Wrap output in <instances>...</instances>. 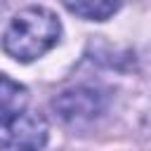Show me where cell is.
<instances>
[{"instance_id": "obj_2", "label": "cell", "mask_w": 151, "mask_h": 151, "mask_svg": "<svg viewBox=\"0 0 151 151\" xmlns=\"http://www.w3.org/2000/svg\"><path fill=\"white\" fill-rule=\"evenodd\" d=\"M109 106V94L94 85H76L52 99V111L68 125H85L99 118Z\"/></svg>"}, {"instance_id": "obj_4", "label": "cell", "mask_w": 151, "mask_h": 151, "mask_svg": "<svg viewBox=\"0 0 151 151\" xmlns=\"http://www.w3.org/2000/svg\"><path fill=\"white\" fill-rule=\"evenodd\" d=\"M26 104H28V90L12 80L9 76L0 73V123L26 111Z\"/></svg>"}, {"instance_id": "obj_1", "label": "cell", "mask_w": 151, "mask_h": 151, "mask_svg": "<svg viewBox=\"0 0 151 151\" xmlns=\"http://www.w3.org/2000/svg\"><path fill=\"white\" fill-rule=\"evenodd\" d=\"M59 40H61L59 17L47 7L33 5L24 7L9 19L2 33V50L12 59L28 64L47 54Z\"/></svg>"}, {"instance_id": "obj_6", "label": "cell", "mask_w": 151, "mask_h": 151, "mask_svg": "<svg viewBox=\"0 0 151 151\" xmlns=\"http://www.w3.org/2000/svg\"><path fill=\"white\" fill-rule=\"evenodd\" d=\"M2 5H5V0H0V9H2Z\"/></svg>"}, {"instance_id": "obj_3", "label": "cell", "mask_w": 151, "mask_h": 151, "mask_svg": "<svg viewBox=\"0 0 151 151\" xmlns=\"http://www.w3.org/2000/svg\"><path fill=\"white\" fill-rule=\"evenodd\" d=\"M47 137V120L33 111H21L0 123V151H42Z\"/></svg>"}, {"instance_id": "obj_5", "label": "cell", "mask_w": 151, "mask_h": 151, "mask_svg": "<svg viewBox=\"0 0 151 151\" xmlns=\"http://www.w3.org/2000/svg\"><path fill=\"white\" fill-rule=\"evenodd\" d=\"M64 7L80 17V19H87V21H106L111 19L125 0H61Z\"/></svg>"}]
</instances>
